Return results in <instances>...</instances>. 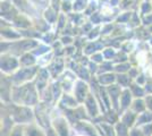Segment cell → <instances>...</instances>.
<instances>
[{"label": "cell", "instance_id": "1", "mask_svg": "<svg viewBox=\"0 0 152 136\" xmlns=\"http://www.w3.org/2000/svg\"><path fill=\"white\" fill-rule=\"evenodd\" d=\"M18 65V61L16 60L15 57H10V56H2L1 57V71H14Z\"/></svg>", "mask_w": 152, "mask_h": 136}, {"label": "cell", "instance_id": "2", "mask_svg": "<svg viewBox=\"0 0 152 136\" xmlns=\"http://www.w3.org/2000/svg\"><path fill=\"white\" fill-rule=\"evenodd\" d=\"M35 73V68L34 67H31V68H23L17 73L16 75V78L18 79H25V78H28L30 76H32L33 74Z\"/></svg>", "mask_w": 152, "mask_h": 136}, {"label": "cell", "instance_id": "3", "mask_svg": "<svg viewBox=\"0 0 152 136\" xmlns=\"http://www.w3.org/2000/svg\"><path fill=\"white\" fill-rule=\"evenodd\" d=\"M88 6H89L88 0H75L73 5V9L76 12H81V10H84Z\"/></svg>", "mask_w": 152, "mask_h": 136}, {"label": "cell", "instance_id": "4", "mask_svg": "<svg viewBox=\"0 0 152 136\" xmlns=\"http://www.w3.org/2000/svg\"><path fill=\"white\" fill-rule=\"evenodd\" d=\"M37 45H38V42H35L34 40H26V41H23V42L19 44V47H20L24 51H26V50H31L33 48H35Z\"/></svg>", "mask_w": 152, "mask_h": 136}, {"label": "cell", "instance_id": "5", "mask_svg": "<svg viewBox=\"0 0 152 136\" xmlns=\"http://www.w3.org/2000/svg\"><path fill=\"white\" fill-rule=\"evenodd\" d=\"M20 63L23 64V65H32V64H34L35 63V58L30 55V53H25L22 58H20Z\"/></svg>", "mask_w": 152, "mask_h": 136}, {"label": "cell", "instance_id": "6", "mask_svg": "<svg viewBox=\"0 0 152 136\" xmlns=\"http://www.w3.org/2000/svg\"><path fill=\"white\" fill-rule=\"evenodd\" d=\"M45 20H48L49 23H53L55 20H57V14L55 13L52 9H48V10H45Z\"/></svg>", "mask_w": 152, "mask_h": 136}, {"label": "cell", "instance_id": "7", "mask_svg": "<svg viewBox=\"0 0 152 136\" xmlns=\"http://www.w3.org/2000/svg\"><path fill=\"white\" fill-rule=\"evenodd\" d=\"M1 35H4V36H6V38H8V39H17V38H19V34H17V33H15L14 31H10V30H2L1 31Z\"/></svg>", "mask_w": 152, "mask_h": 136}, {"label": "cell", "instance_id": "8", "mask_svg": "<svg viewBox=\"0 0 152 136\" xmlns=\"http://www.w3.org/2000/svg\"><path fill=\"white\" fill-rule=\"evenodd\" d=\"M96 50H99V47L96 43H90V44L86 45L85 48V53L86 55H91V53H94Z\"/></svg>", "mask_w": 152, "mask_h": 136}, {"label": "cell", "instance_id": "9", "mask_svg": "<svg viewBox=\"0 0 152 136\" xmlns=\"http://www.w3.org/2000/svg\"><path fill=\"white\" fill-rule=\"evenodd\" d=\"M152 10V6L150 2L145 1L143 5H142V14L143 15H149V13Z\"/></svg>", "mask_w": 152, "mask_h": 136}, {"label": "cell", "instance_id": "10", "mask_svg": "<svg viewBox=\"0 0 152 136\" xmlns=\"http://www.w3.org/2000/svg\"><path fill=\"white\" fill-rule=\"evenodd\" d=\"M115 56V51L114 49H106L104 51H103V57L106 59H110L113 58Z\"/></svg>", "mask_w": 152, "mask_h": 136}, {"label": "cell", "instance_id": "11", "mask_svg": "<svg viewBox=\"0 0 152 136\" xmlns=\"http://www.w3.org/2000/svg\"><path fill=\"white\" fill-rule=\"evenodd\" d=\"M131 4H132V0H121L119 2V7L121 9H127V8H129Z\"/></svg>", "mask_w": 152, "mask_h": 136}, {"label": "cell", "instance_id": "12", "mask_svg": "<svg viewBox=\"0 0 152 136\" xmlns=\"http://www.w3.org/2000/svg\"><path fill=\"white\" fill-rule=\"evenodd\" d=\"M103 53H96V55H93L92 56V60L93 61H102L103 60Z\"/></svg>", "mask_w": 152, "mask_h": 136}, {"label": "cell", "instance_id": "13", "mask_svg": "<svg viewBox=\"0 0 152 136\" xmlns=\"http://www.w3.org/2000/svg\"><path fill=\"white\" fill-rule=\"evenodd\" d=\"M47 51H49V48L42 45V47H40V50L37 49V51H34V53H35V55H41V53H45V52H47Z\"/></svg>", "mask_w": 152, "mask_h": 136}, {"label": "cell", "instance_id": "14", "mask_svg": "<svg viewBox=\"0 0 152 136\" xmlns=\"http://www.w3.org/2000/svg\"><path fill=\"white\" fill-rule=\"evenodd\" d=\"M143 22H144V25H152V15H150V14L148 16L145 15Z\"/></svg>", "mask_w": 152, "mask_h": 136}, {"label": "cell", "instance_id": "15", "mask_svg": "<svg viewBox=\"0 0 152 136\" xmlns=\"http://www.w3.org/2000/svg\"><path fill=\"white\" fill-rule=\"evenodd\" d=\"M127 69H129V65H118L116 66V71H125Z\"/></svg>", "mask_w": 152, "mask_h": 136}, {"label": "cell", "instance_id": "16", "mask_svg": "<svg viewBox=\"0 0 152 136\" xmlns=\"http://www.w3.org/2000/svg\"><path fill=\"white\" fill-rule=\"evenodd\" d=\"M92 22H93L94 24H99V23H100V15L98 13L93 14V16H92Z\"/></svg>", "mask_w": 152, "mask_h": 136}, {"label": "cell", "instance_id": "17", "mask_svg": "<svg viewBox=\"0 0 152 136\" xmlns=\"http://www.w3.org/2000/svg\"><path fill=\"white\" fill-rule=\"evenodd\" d=\"M61 42H63L64 44H69L70 42H72V40H70V38H66V36H64L63 39H61Z\"/></svg>", "mask_w": 152, "mask_h": 136}, {"label": "cell", "instance_id": "18", "mask_svg": "<svg viewBox=\"0 0 152 136\" xmlns=\"http://www.w3.org/2000/svg\"><path fill=\"white\" fill-rule=\"evenodd\" d=\"M111 30H113V26L111 25H108V26H106V28L103 30V34H108L109 32H111Z\"/></svg>", "mask_w": 152, "mask_h": 136}, {"label": "cell", "instance_id": "19", "mask_svg": "<svg viewBox=\"0 0 152 136\" xmlns=\"http://www.w3.org/2000/svg\"><path fill=\"white\" fill-rule=\"evenodd\" d=\"M96 31L98 30H94V31H91V33H90V39H93L95 35H96Z\"/></svg>", "mask_w": 152, "mask_h": 136}, {"label": "cell", "instance_id": "20", "mask_svg": "<svg viewBox=\"0 0 152 136\" xmlns=\"http://www.w3.org/2000/svg\"><path fill=\"white\" fill-rule=\"evenodd\" d=\"M117 1H118V0H113L111 5H113V6H115V5H117Z\"/></svg>", "mask_w": 152, "mask_h": 136}, {"label": "cell", "instance_id": "21", "mask_svg": "<svg viewBox=\"0 0 152 136\" xmlns=\"http://www.w3.org/2000/svg\"><path fill=\"white\" fill-rule=\"evenodd\" d=\"M150 43L152 44V38H151V40H150Z\"/></svg>", "mask_w": 152, "mask_h": 136}, {"label": "cell", "instance_id": "22", "mask_svg": "<svg viewBox=\"0 0 152 136\" xmlns=\"http://www.w3.org/2000/svg\"><path fill=\"white\" fill-rule=\"evenodd\" d=\"M151 32H152V26H151Z\"/></svg>", "mask_w": 152, "mask_h": 136}]
</instances>
